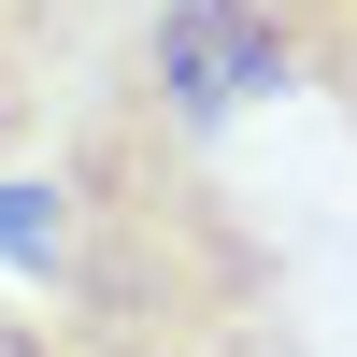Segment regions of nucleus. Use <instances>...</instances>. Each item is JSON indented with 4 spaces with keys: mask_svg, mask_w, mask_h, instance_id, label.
I'll use <instances>...</instances> for the list:
<instances>
[{
    "mask_svg": "<svg viewBox=\"0 0 357 357\" xmlns=\"http://www.w3.org/2000/svg\"><path fill=\"white\" fill-rule=\"evenodd\" d=\"M100 57H114V0H0V158H43V129Z\"/></svg>",
    "mask_w": 357,
    "mask_h": 357,
    "instance_id": "3",
    "label": "nucleus"
},
{
    "mask_svg": "<svg viewBox=\"0 0 357 357\" xmlns=\"http://www.w3.org/2000/svg\"><path fill=\"white\" fill-rule=\"evenodd\" d=\"M129 72H143V100H158V114L229 129L243 100H272V86H286V43H272L257 0H158L143 43H129Z\"/></svg>",
    "mask_w": 357,
    "mask_h": 357,
    "instance_id": "2",
    "label": "nucleus"
},
{
    "mask_svg": "<svg viewBox=\"0 0 357 357\" xmlns=\"http://www.w3.org/2000/svg\"><path fill=\"white\" fill-rule=\"evenodd\" d=\"M0 257L43 286V257H57V172H15V158H0Z\"/></svg>",
    "mask_w": 357,
    "mask_h": 357,
    "instance_id": "5",
    "label": "nucleus"
},
{
    "mask_svg": "<svg viewBox=\"0 0 357 357\" xmlns=\"http://www.w3.org/2000/svg\"><path fill=\"white\" fill-rule=\"evenodd\" d=\"M43 172H57V257H43L57 357H286L272 229L215 172V129L158 114L129 57L72 86Z\"/></svg>",
    "mask_w": 357,
    "mask_h": 357,
    "instance_id": "1",
    "label": "nucleus"
},
{
    "mask_svg": "<svg viewBox=\"0 0 357 357\" xmlns=\"http://www.w3.org/2000/svg\"><path fill=\"white\" fill-rule=\"evenodd\" d=\"M286 43V86H314V100L357 129V0H257Z\"/></svg>",
    "mask_w": 357,
    "mask_h": 357,
    "instance_id": "4",
    "label": "nucleus"
},
{
    "mask_svg": "<svg viewBox=\"0 0 357 357\" xmlns=\"http://www.w3.org/2000/svg\"><path fill=\"white\" fill-rule=\"evenodd\" d=\"M0 357H57V329H43V314H15V301H0Z\"/></svg>",
    "mask_w": 357,
    "mask_h": 357,
    "instance_id": "6",
    "label": "nucleus"
}]
</instances>
